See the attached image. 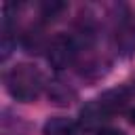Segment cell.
Listing matches in <instances>:
<instances>
[{
	"label": "cell",
	"mask_w": 135,
	"mask_h": 135,
	"mask_svg": "<svg viewBox=\"0 0 135 135\" xmlns=\"http://www.w3.org/2000/svg\"><path fill=\"white\" fill-rule=\"evenodd\" d=\"M129 101V95L124 89H112L105 91L103 95H99L97 99L89 101L82 110H80V129L82 131H99L101 124L105 120H110L116 112H120Z\"/></svg>",
	"instance_id": "cell-1"
},
{
	"label": "cell",
	"mask_w": 135,
	"mask_h": 135,
	"mask_svg": "<svg viewBox=\"0 0 135 135\" xmlns=\"http://www.w3.org/2000/svg\"><path fill=\"white\" fill-rule=\"evenodd\" d=\"M78 51H80L78 40L72 34H57V36H53L49 40L46 59L55 70H65L76 61Z\"/></svg>",
	"instance_id": "cell-3"
},
{
	"label": "cell",
	"mask_w": 135,
	"mask_h": 135,
	"mask_svg": "<svg viewBox=\"0 0 135 135\" xmlns=\"http://www.w3.org/2000/svg\"><path fill=\"white\" fill-rule=\"evenodd\" d=\"M63 8H65L63 2H46V4H42V17L44 19H55Z\"/></svg>",
	"instance_id": "cell-5"
},
{
	"label": "cell",
	"mask_w": 135,
	"mask_h": 135,
	"mask_svg": "<svg viewBox=\"0 0 135 135\" xmlns=\"http://www.w3.org/2000/svg\"><path fill=\"white\" fill-rule=\"evenodd\" d=\"M80 133H82L80 124L65 116H53L42 127V135H80Z\"/></svg>",
	"instance_id": "cell-4"
},
{
	"label": "cell",
	"mask_w": 135,
	"mask_h": 135,
	"mask_svg": "<svg viewBox=\"0 0 135 135\" xmlns=\"http://www.w3.org/2000/svg\"><path fill=\"white\" fill-rule=\"evenodd\" d=\"M97 135H124L120 129H112V127H103L97 131Z\"/></svg>",
	"instance_id": "cell-6"
},
{
	"label": "cell",
	"mask_w": 135,
	"mask_h": 135,
	"mask_svg": "<svg viewBox=\"0 0 135 135\" xmlns=\"http://www.w3.org/2000/svg\"><path fill=\"white\" fill-rule=\"evenodd\" d=\"M129 120L135 124V110H131V112H129Z\"/></svg>",
	"instance_id": "cell-7"
},
{
	"label": "cell",
	"mask_w": 135,
	"mask_h": 135,
	"mask_svg": "<svg viewBox=\"0 0 135 135\" xmlns=\"http://www.w3.org/2000/svg\"><path fill=\"white\" fill-rule=\"evenodd\" d=\"M4 84L13 99L30 103L40 97V93L44 89V78H42L40 70L34 68L32 63H17L6 72Z\"/></svg>",
	"instance_id": "cell-2"
}]
</instances>
